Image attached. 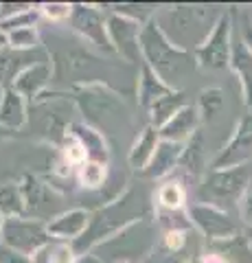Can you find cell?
I'll return each instance as SVG.
<instances>
[{
	"label": "cell",
	"instance_id": "1",
	"mask_svg": "<svg viewBox=\"0 0 252 263\" xmlns=\"http://www.w3.org/2000/svg\"><path fill=\"white\" fill-rule=\"evenodd\" d=\"M224 13L226 11L219 7L206 5H169L158 7L153 20L171 40V44L186 53H195L206 42V37L213 33Z\"/></svg>",
	"mask_w": 252,
	"mask_h": 263
},
{
	"label": "cell",
	"instance_id": "2",
	"mask_svg": "<svg viewBox=\"0 0 252 263\" xmlns=\"http://www.w3.org/2000/svg\"><path fill=\"white\" fill-rule=\"evenodd\" d=\"M141 57L143 64H147L173 90H180L184 77L198 66L195 55L171 44V40L162 33V29L153 18L145 24L141 33Z\"/></svg>",
	"mask_w": 252,
	"mask_h": 263
},
{
	"label": "cell",
	"instance_id": "3",
	"mask_svg": "<svg viewBox=\"0 0 252 263\" xmlns=\"http://www.w3.org/2000/svg\"><path fill=\"white\" fill-rule=\"evenodd\" d=\"M145 219L141 204L136 202V193L129 189L119 200H112L110 204H105L103 209L92 211L90 217V226H88L86 235L79 241H75V250L79 252H88L94 248L96 243H105L112 237H117L119 233H123L125 228H129L136 221Z\"/></svg>",
	"mask_w": 252,
	"mask_h": 263
},
{
	"label": "cell",
	"instance_id": "4",
	"mask_svg": "<svg viewBox=\"0 0 252 263\" xmlns=\"http://www.w3.org/2000/svg\"><path fill=\"white\" fill-rule=\"evenodd\" d=\"M72 95H75V103L79 112L84 114L86 123L103 132V134L119 127L123 119H127V108L123 99L108 84L94 81V84L72 86Z\"/></svg>",
	"mask_w": 252,
	"mask_h": 263
},
{
	"label": "cell",
	"instance_id": "5",
	"mask_svg": "<svg viewBox=\"0 0 252 263\" xmlns=\"http://www.w3.org/2000/svg\"><path fill=\"white\" fill-rule=\"evenodd\" d=\"M250 171L248 164L241 167H228V169H210L204 176L200 184V200L202 204H213L219 206L222 204H239V200L246 193V189L250 184Z\"/></svg>",
	"mask_w": 252,
	"mask_h": 263
},
{
	"label": "cell",
	"instance_id": "6",
	"mask_svg": "<svg viewBox=\"0 0 252 263\" xmlns=\"http://www.w3.org/2000/svg\"><path fill=\"white\" fill-rule=\"evenodd\" d=\"M46 241H51L48 235V221L35 215H20L5 219L3 226V246L11 248L20 254L33 257Z\"/></svg>",
	"mask_w": 252,
	"mask_h": 263
},
{
	"label": "cell",
	"instance_id": "7",
	"mask_svg": "<svg viewBox=\"0 0 252 263\" xmlns=\"http://www.w3.org/2000/svg\"><path fill=\"white\" fill-rule=\"evenodd\" d=\"M186 211H189L191 226L198 228L200 235L206 237L208 243L230 239V237L241 233V224L232 215H228L226 209L213 206V204L193 202V204H189Z\"/></svg>",
	"mask_w": 252,
	"mask_h": 263
},
{
	"label": "cell",
	"instance_id": "8",
	"mask_svg": "<svg viewBox=\"0 0 252 263\" xmlns=\"http://www.w3.org/2000/svg\"><path fill=\"white\" fill-rule=\"evenodd\" d=\"M232 11H226L219 18L217 27L213 33L206 37V42L195 51V62L200 68H208V70H222L226 66H230V57H232Z\"/></svg>",
	"mask_w": 252,
	"mask_h": 263
},
{
	"label": "cell",
	"instance_id": "9",
	"mask_svg": "<svg viewBox=\"0 0 252 263\" xmlns=\"http://www.w3.org/2000/svg\"><path fill=\"white\" fill-rule=\"evenodd\" d=\"M68 24L88 44L103 48V51H112L108 37V11L101 9L99 5H86V3L72 5Z\"/></svg>",
	"mask_w": 252,
	"mask_h": 263
},
{
	"label": "cell",
	"instance_id": "10",
	"mask_svg": "<svg viewBox=\"0 0 252 263\" xmlns=\"http://www.w3.org/2000/svg\"><path fill=\"white\" fill-rule=\"evenodd\" d=\"M145 24L121 13L108 11V37L112 44V53H117L127 64H143L141 57V33Z\"/></svg>",
	"mask_w": 252,
	"mask_h": 263
},
{
	"label": "cell",
	"instance_id": "11",
	"mask_svg": "<svg viewBox=\"0 0 252 263\" xmlns=\"http://www.w3.org/2000/svg\"><path fill=\"white\" fill-rule=\"evenodd\" d=\"M250 158H252V114H246L243 119L237 121L230 141L215 156L210 169L241 167V164H248Z\"/></svg>",
	"mask_w": 252,
	"mask_h": 263
},
{
	"label": "cell",
	"instance_id": "12",
	"mask_svg": "<svg viewBox=\"0 0 252 263\" xmlns=\"http://www.w3.org/2000/svg\"><path fill=\"white\" fill-rule=\"evenodd\" d=\"M42 62H53L51 51L46 46H40L35 51H18V48L7 46L0 51V84L5 88H11L27 68Z\"/></svg>",
	"mask_w": 252,
	"mask_h": 263
},
{
	"label": "cell",
	"instance_id": "13",
	"mask_svg": "<svg viewBox=\"0 0 252 263\" xmlns=\"http://www.w3.org/2000/svg\"><path fill=\"white\" fill-rule=\"evenodd\" d=\"M90 217L92 211L68 209L60 215H55L53 219H48V235H51V239L75 243L86 235L88 226H90Z\"/></svg>",
	"mask_w": 252,
	"mask_h": 263
},
{
	"label": "cell",
	"instance_id": "14",
	"mask_svg": "<svg viewBox=\"0 0 252 263\" xmlns=\"http://www.w3.org/2000/svg\"><path fill=\"white\" fill-rule=\"evenodd\" d=\"M55 75V68H53V62H42V64H35L27 68L22 75L13 81V90L20 92L27 101L33 105L40 97L46 95V88L51 84V79Z\"/></svg>",
	"mask_w": 252,
	"mask_h": 263
},
{
	"label": "cell",
	"instance_id": "15",
	"mask_svg": "<svg viewBox=\"0 0 252 263\" xmlns=\"http://www.w3.org/2000/svg\"><path fill=\"white\" fill-rule=\"evenodd\" d=\"M200 121H202V114L198 110V105L186 103L184 108L178 110L173 117L158 129L160 138L162 141H173V143H186L195 132H200Z\"/></svg>",
	"mask_w": 252,
	"mask_h": 263
},
{
	"label": "cell",
	"instance_id": "16",
	"mask_svg": "<svg viewBox=\"0 0 252 263\" xmlns=\"http://www.w3.org/2000/svg\"><path fill=\"white\" fill-rule=\"evenodd\" d=\"M68 134L84 147L88 160H96V162H108L110 160V145H108V141H105L103 132H99L92 125H88L86 121L84 123L75 121L70 125Z\"/></svg>",
	"mask_w": 252,
	"mask_h": 263
},
{
	"label": "cell",
	"instance_id": "17",
	"mask_svg": "<svg viewBox=\"0 0 252 263\" xmlns=\"http://www.w3.org/2000/svg\"><path fill=\"white\" fill-rule=\"evenodd\" d=\"M182 154H184V143L162 141V138H160L158 149H156V154H153L151 162L147 164V169L143 171V176L151 178V180H160V178L171 176L173 171L180 167Z\"/></svg>",
	"mask_w": 252,
	"mask_h": 263
},
{
	"label": "cell",
	"instance_id": "18",
	"mask_svg": "<svg viewBox=\"0 0 252 263\" xmlns=\"http://www.w3.org/2000/svg\"><path fill=\"white\" fill-rule=\"evenodd\" d=\"M171 92H176L171 86H167L147 64H141L138 79H136V101H138V108L145 110V112H149L153 103L160 101L162 97L171 95Z\"/></svg>",
	"mask_w": 252,
	"mask_h": 263
},
{
	"label": "cell",
	"instance_id": "19",
	"mask_svg": "<svg viewBox=\"0 0 252 263\" xmlns=\"http://www.w3.org/2000/svg\"><path fill=\"white\" fill-rule=\"evenodd\" d=\"M158 143H160V132H158V127L145 125L141 132H138V136L134 138L132 147H129V152H127V164L134 171H138V174H143V171L147 169V164L151 162L153 154H156Z\"/></svg>",
	"mask_w": 252,
	"mask_h": 263
},
{
	"label": "cell",
	"instance_id": "20",
	"mask_svg": "<svg viewBox=\"0 0 252 263\" xmlns=\"http://www.w3.org/2000/svg\"><path fill=\"white\" fill-rule=\"evenodd\" d=\"M29 105L31 103L20 92H15L13 88H7L3 103H0V125L11 129V132L22 129L31 119Z\"/></svg>",
	"mask_w": 252,
	"mask_h": 263
},
{
	"label": "cell",
	"instance_id": "21",
	"mask_svg": "<svg viewBox=\"0 0 252 263\" xmlns=\"http://www.w3.org/2000/svg\"><path fill=\"white\" fill-rule=\"evenodd\" d=\"M186 209V189L180 180H165L153 191V213H182Z\"/></svg>",
	"mask_w": 252,
	"mask_h": 263
},
{
	"label": "cell",
	"instance_id": "22",
	"mask_svg": "<svg viewBox=\"0 0 252 263\" xmlns=\"http://www.w3.org/2000/svg\"><path fill=\"white\" fill-rule=\"evenodd\" d=\"M230 68L235 70V75L239 77L241 84V95L246 108L252 110V53L248 51V46L243 44V40H235L232 42V57H230Z\"/></svg>",
	"mask_w": 252,
	"mask_h": 263
},
{
	"label": "cell",
	"instance_id": "23",
	"mask_svg": "<svg viewBox=\"0 0 252 263\" xmlns=\"http://www.w3.org/2000/svg\"><path fill=\"white\" fill-rule=\"evenodd\" d=\"M204 136L202 132H195V134L184 143V154L180 160V171H184L186 176H200L202 169H204Z\"/></svg>",
	"mask_w": 252,
	"mask_h": 263
},
{
	"label": "cell",
	"instance_id": "24",
	"mask_svg": "<svg viewBox=\"0 0 252 263\" xmlns=\"http://www.w3.org/2000/svg\"><path fill=\"white\" fill-rule=\"evenodd\" d=\"M75 259H77L75 243L60 241V239L46 241L42 248L31 257L33 263H75Z\"/></svg>",
	"mask_w": 252,
	"mask_h": 263
},
{
	"label": "cell",
	"instance_id": "25",
	"mask_svg": "<svg viewBox=\"0 0 252 263\" xmlns=\"http://www.w3.org/2000/svg\"><path fill=\"white\" fill-rule=\"evenodd\" d=\"M0 215L5 219L27 215V202L20 182H5L0 186Z\"/></svg>",
	"mask_w": 252,
	"mask_h": 263
},
{
	"label": "cell",
	"instance_id": "26",
	"mask_svg": "<svg viewBox=\"0 0 252 263\" xmlns=\"http://www.w3.org/2000/svg\"><path fill=\"white\" fill-rule=\"evenodd\" d=\"M186 105V99H184V95L180 92V90H176V92H171V95H167V97H162L160 101H156L151 105V110L147 112V117H149V125H153V127H162L165 123L173 117V114L180 110V108H184Z\"/></svg>",
	"mask_w": 252,
	"mask_h": 263
},
{
	"label": "cell",
	"instance_id": "27",
	"mask_svg": "<svg viewBox=\"0 0 252 263\" xmlns=\"http://www.w3.org/2000/svg\"><path fill=\"white\" fill-rule=\"evenodd\" d=\"M75 180L79 186L96 191L108 182V162H96V160H86L79 164L75 171Z\"/></svg>",
	"mask_w": 252,
	"mask_h": 263
},
{
	"label": "cell",
	"instance_id": "28",
	"mask_svg": "<svg viewBox=\"0 0 252 263\" xmlns=\"http://www.w3.org/2000/svg\"><path fill=\"white\" fill-rule=\"evenodd\" d=\"M226 105V95L222 88H204L198 99V110L204 121L215 119Z\"/></svg>",
	"mask_w": 252,
	"mask_h": 263
},
{
	"label": "cell",
	"instance_id": "29",
	"mask_svg": "<svg viewBox=\"0 0 252 263\" xmlns=\"http://www.w3.org/2000/svg\"><path fill=\"white\" fill-rule=\"evenodd\" d=\"M40 20H42V11H40V7L31 5L29 9L15 13V15H11V18H5L3 22H0V29H3L5 33H13V31H20V29L37 27Z\"/></svg>",
	"mask_w": 252,
	"mask_h": 263
},
{
	"label": "cell",
	"instance_id": "30",
	"mask_svg": "<svg viewBox=\"0 0 252 263\" xmlns=\"http://www.w3.org/2000/svg\"><path fill=\"white\" fill-rule=\"evenodd\" d=\"M20 184H22L24 202H27V215L37 213L44 206V184L35 176H24Z\"/></svg>",
	"mask_w": 252,
	"mask_h": 263
},
{
	"label": "cell",
	"instance_id": "31",
	"mask_svg": "<svg viewBox=\"0 0 252 263\" xmlns=\"http://www.w3.org/2000/svg\"><path fill=\"white\" fill-rule=\"evenodd\" d=\"M7 42H9L11 48H18V51H35V48L44 46L42 44V35H40L37 27L7 33Z\"/></svg>",
	"mask_w": 252,
	"mask_h": 263
},
{
	"label": "cell",
	"instance_id": "32",
	"mask_svg": "<svg viewBox=\"0 0 252 263\" xmlns=\"http://www.w3.org/2000/svg\"><path fill=\"white\" fill-rule=\"evenodd\" d=\"M108 11H114V13H121L125 18H132L141 24H147L153 15H156L158 7L153 5H136V3H123V5H110Z\"/></svg>",
	"mask_w": 252,
	"mask_h": 263
},
{
	"label": "cell",
	"instance_id": "33",
	"mask_svg": "<svg viewBox=\"0 0 252 263\" xmlns=\"http://www.w3.org/2000/svg\"><path fill=\"white\" fill-rule=\"evenodd\" d=\"M40 11H42V18H46L48 22L60 24V22L70 20L72 5L70 3H44V5H40Z\"/></svg>",
	"mask_w": 252,
	"mask_h": 263
},
{
	"label": "cell",
	"instance_id": "34",
	"mask_svg": "<svg viewBox=\"0 0 252 263\" xmlns=\"http://www.w3.org/2000/svg\"><path fill=\"white\" fill-rule=\"evenodd\" d=\"M239 215L243 219V224L252 228V180H250V184L246 189V193H243V197L239 200Z\"/></svg>",
	"mask_w": 252,
	"mask_h": 263
},
{
	"label": "cell",
	"instance_id": "35",
	"mask_svg": "<svg viewBox=\"0 0 252 263\" xmlns=\"http://www.w3.org/2000/svg\"><path fill=\"white\" fill-rule=\"evenodd\" d=\"M0 263H33V261H31V257H27V254H20L11 248L0 246Z\"/></svg>",
	"mask_w": 252,
	"mask_h": 263
},
{
	"label": "cell",
	"instance_id": "36",
	"mask_svg": "<svg viewBox=\"0 0 252 263\" xmlns=\"http://www.w3.org/2000/svg\"><path fill=\"white\" fill-rule=\"evenodd\" d=\"M239 33H241V40H243V44H246V46H248V51L252 53V20H250V15H248V13L243 15Z\"/></svg>",
	"mask_w": 252,
	"mask_h": 263
},
{
	"label": "cell",
	"instance_id": "37",
	"mask_svg": "<svg viewBox=\"0 0 252 263\" xmlns=\"http://www.w3.org/2000/svg\"><path fill=\"white\" fill-rule=\"evenodd\" d=\"M198 263H228V261H226L222 254H217V252H213V250L206 248V252L198 259Z\"/></svg>",
	"mask_w": 252,
	"mask_h": 263
},
{
	"label": "cell",
	"instance_id": "38",
	"mask_svg": "<svg viewBox=\"0 0 252 263\" xmlns=\"http://www.w3.org/2000/svg\"><path fill=\"white\" fill-rule=\"evenodd\" d=\"M75 263H103V259L99 257V254H94V252L88 250V252H79Z\"/></svg>",
	"mask_w": 252,
	"mask_h": 263
},
{
	"label": "cell",
	"instance_id": "39",
	"mask_svg": "<svg viewBox=\"0 0 252 263\" xmlns=\"http://www.w3.org/2000/svg\"><path fill=\"white\" fill-rule=\"evenodd\" d=\"M15 134V132H11V129H7V127H3L0 125V143H5V141H9V138Z\"/></svg>",
	"mask_w": 252,
	"mask_h": 263
},
{
	"label": "cell",
	"instance_id": "40",
	"mask_svg": "<svg viewBox=\"0 0 252 263\" xmlns=\"http://www.w3.org/2000/svg\"><path fill=\"white\" fill-rule=\"evenodd\" d=\"M9 46V42H7V33L0 29V51H3V48H7Z\"/></svg>",
	"mask_w": 252,
	"mask_h": 263
},
{
	"label": "cell",
	"instance_id": "41",
	"mask_svg": "<svg viewBox=\"0 0 252 263\" xmlns=\"http://www.w3.org/2000/svg\"><path fill=\"white\" fill-rule=\"evenodd\" d=\"M3 226H5V217L0 215V246H3Z\"/></svg>",
	"mask_w": 252,
	"mask_h": 263
},
{
	"label": "cell",
	"instance_id": "42",
	"mask_svg": "<svg viewBox=\"0 0 252 263\" xmlns=\"http://www.w3.org/2000/svg\"><path fill=\"white\" fill-rule=\"evenodd\" d=\"M5 90H7V88H5L3 84H0V103H3V97H5Z\"/></svg>",
	"mask_w": 252,
	"mask_h": 263
},
{
	"label": "cell",
	"instance_id": "43",
	"mask_svg": "<svg viewBox=\"0 0 252 263\" xmlns=\"http://www.w3.org/2000/svg\"><path fill=\"white\" fill-rule=\"evenodd\" d=\"M248 241H250V248H252V228H250V233H248Z\"/></svg>",
	"mask_w": 252,
	"mask_h": 263
},
{
	"label": "cell",
	"instance_id": "44",
	"mask_svg": "<svg viewBox=\"0 0 252 263\" xmlns=\"http://www.w3.org/2000/svg\"><path fill=\"white\" fill-rule=\"evenodd\" d=\"M0 22H3V3H0Z\"/></svg>",
	"mask_w": 252,
	"mask_h": 263
},
{
	"label": "cell",
	"instance_id": "45",
	"mask_svg": "<svg viewBox=\"0 0 252 263\" xmlns=\"http://www.w3.org/2000/svg\"><path fill=\"white\" fill-rule=\"evenodd\" d=\"M200 259V257H198ZM198 259H193V261H189V263H198Z\"/></svg>",
	"mask_w": 252,
	"mask_h": 263
},
{
	"label": "cell",
	"instance_id": "46",
	"mask_svg": "<svg viewBox=\"0 0 252 263\" xmlns=\"http://www.w3.org/2000/svg\"><path fill=\"white\" fill-rule=\"evenodd\" d=\"M117 263H132V261H117Z\"/></svg>",
	"mask_w": 252,
	"mask_h": 263
},
{
	"label": "cell",
	"instance_id": "47",
	"mask_svg": "<svg viewBox=\"0 0 252 263\" xmlns=\"http://www.w3.org/2000/svg\"><path fill=\"white\" fill-rule=\"evenodd\" d=\"M248 15H250V13H248ZM250 20H252V15H250Z\"/></svg>",
	"mask_w": 252,
	"mask_h": 263
}]
</instances>
